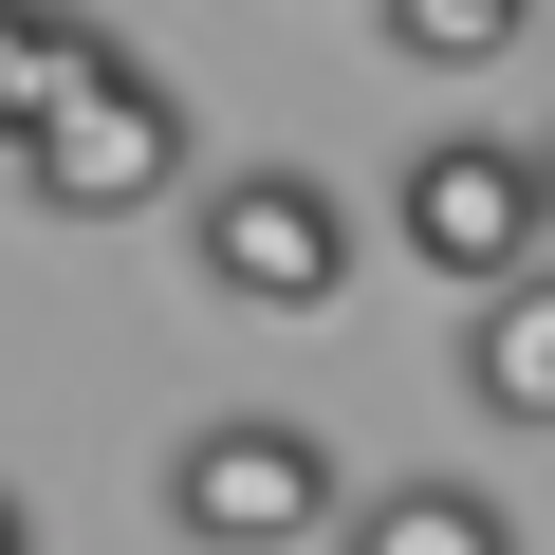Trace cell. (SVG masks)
<instances>
[{"mask_svg":"<svg viewBox=\"0 0 555 555\" xmlns=\"http://www.w3.org/2000/svg\"><path fill=\"white\" fill-rule=\"evenodd\" d=\"M352 500H371V481H334V444L278 426V408H222V426L167 444V537H185V555H334Z\"/></svg>","mask_w":555,"mask_h":555,"instance_id":"1","label":"cell"},{"mask_svg":"<svg viewBox=\"0 0 555 555\" xmlns=\"http://www.w3.org/2000/svg\"><path fill=\"white\" fill-rule=\"evenodd\" d=\"M389 222H408V259H426V278L500 297V278H537V259H555V167H537L518 130H426V149L389 167Z\"/></svg>","mask_w":555,"mask_h":555,"instance_id":"2","label":"cell"},{"mask_svg":"<svg viewBox=\"0 0 555 555\" xmlns=\"http://www.w3.org/2000/svg\"><path fill=\"white\" fill-rule=\"evenodd\" d=\"M185 259H204L222 315H334L352 297V204L315 167H222V185H185Z\"/></svg>","mask_w":555,"mask_h":555,"instance_id":"3","label":"cell"},{"mask_svg":"<svg viewBox=\"0 0 555 555\" xmlns=\"http://www.w3.org/2000/svg\"><path fill=\"white\" fill-rule=\"evenodd\" d=\"M20 204L38 222H149V204H185V93L112 56L56 130H20Z\"/></svg>","mask_w":555,"mask_h":555,"instance_id":"4","label":"cell"},{"mask_svg":"<svg viewBox=\"0 0 555 555\" xmlns=\"http://www.w3.org/2000/svg\"><path fill=\"white\" fill-rule=\"evenodd\" d=\"M463 389H481L500 426H555V259L481 297V334H463Z\"/></svg>","mask_w":555,"mask_h":555,"instance_id":"5","label":"cell"},{"mask_svg":"<svg viewBox=\"0 0 555 555\" xmlns=\"http://www.w3.org/2000/svg\"><path fill=\"white\" fill-rule=\"evenodd\" d=\"M334 555H518V518H500L481 481H371Z\"/></svg>","mask_w":555,"mask_h":555,"instance_id":"6","label":"cell"},{"mask_svg":"<svg viewBox=\"0 0 555 555\" xmlns=\"http://www.w3.org/2000/svg\"><path fill=\"white\" fill-rule=\"evenodd\" d=\"M93 75H112L93 0H20V38H0V130H56V112H75Z\"/></svg>","mask_w":555,"mask_h":555,"instance_id":"7","label":"cell"},{"mask_svg":"<svg viewBox=\"0 0 555 555\" xmlns=\"http://www.w3.org/2000/svg\"><path fill=\"white\" fill-rule=\"evenodd\" d=\"M371 20H389V56H426V75H481V56H518L537 0H371Z\"/></svg>","mask_w":555,"mask_h":555,"instance_id":"8","label":"cell"},{"mask_svg":"<svg viewBox=\"0 0 555 555\" xmlns=\"http://www.w3.org/2000/svg\"><path fill=\"white\" fill-rule=\"evenodd\" d=\"M537 167H555V130H537Z\"/></svg>","mask_w":555,"mask_h":555,"instance_id":"9","label":"cell"}]
</instances>
